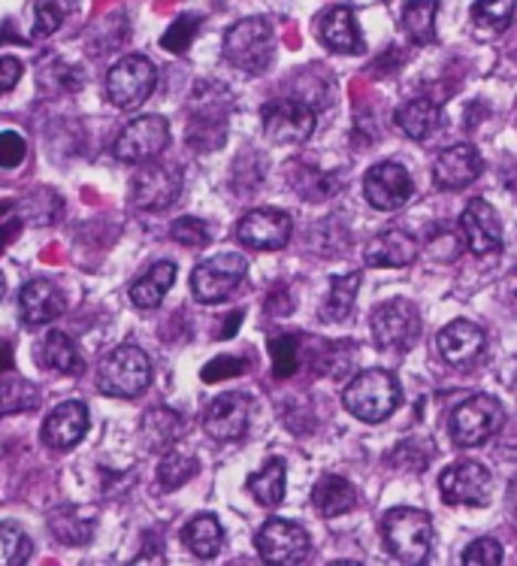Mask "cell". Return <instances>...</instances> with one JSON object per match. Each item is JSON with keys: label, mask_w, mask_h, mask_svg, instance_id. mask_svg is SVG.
Masks as SVG:
<instances>
[{"label": "cell", "mask_w": 517, "mask_h": 566, "mask_svg": "<svg viewBox=\"0 0 517 566\" xmlns=\"http://www.w3.org/2000/svg\"><path fill=\"white\" fill-rule=\"evenodd\" d=\"M345 409L367 424H379L391 418L402 403L400 381L391 370H363L345 385Z\"/></svg>", "instance_id": "6da1fadb"}, {"label": "cell", "mask_w": 517, "mask_h": 566, "mask_svg": "<svg viewBox=\"0 0 517 566\" xmlns=\"http://www.w3.org/2000/svg\"><path fill=\"white\" fill-rule=\"evenodd\" d=\"M381 539L400 564H421L433 548V521L424 509H391L381 521Z\"/></svg>", "instance_id": "7a4b0ae2"}, {"label": "cell", "mask_w": 517, "mask_h": 566, "mask_svg": "<svg viewBox=\"0 0 517 566\" xmlns=\"http://www.w3.org/2000/svg\"><path fill=\"white\" fill-rule=\"evenodd\" d=\"M151 385V360L139 346H115L97 364V388L106 397L134 400Z\"/></svg>", "instance_id": "3957f363"}, {"label": "cell", "mask_w": 517, "mask_h": 566, "mask_svg": "<svg viewBox=\"0 0 517 566\" xmlns=\"http://www.w3.org/2000/svg\"><path fill=\"white\" fill-rule=\"evenodd\" d=\"M276 55V31L273 24L252 15L242 19L224 34V59L242 73H264Z\"/></svg>", "instance_id": "277c9868"}, {"label": "cell", "mask_w": 517, "mask_h": 566, "mask_svg": "<svg viewBox=\"0 0 517 566\" xmlns=\"http://www.w3.org/2000/svg\"><path fill=\"white\" fill-rule=\"evenodd\" d=\"M506 424V409L490 394H475L454 409L451 416V440L460 449H478L499 433Z\"/></svg>", "instance_id": "5b68a950"}, {"label": "cell", "mask_w": 517, "mask_h": 566, "mask_svg": "<svg viewBox=\"0 0 517 566\" xmlns=\"http://www.w3.org/2000/svg\"><path fill=\"white\" fill-rule=\"evenodd\" d=\"M158 85V70L146 55H125L106 73V97L115 109H137Z\"/></svg>", "instance_id": "8992f818"}, {"label": "cell", "mask_w": 517, "mask_h": 566, "mask_svg": "<svg viewBox=\"0 0 517 566\" xmlns=\"http://www.w3.org/2000/svg\"><path fill=\"white\" fill-rule=\"evenodd\" d=\"M376 346L384 352H409L421 339V313L412 301H388L376 306L369 322Z\"/></svg>", "instance_id": "52a82bcc"}, {"label": "cell", "mask_w": 517, "mask_h": 566, "mask_svg": "<svg viewBox=\"0 0 517 566\" xmlns=\"http://www.w3.org/2000/svg\"><path fill=\"white\" fill-rule=\"evenodd\" d=\"M245 273H249V261L240 252H221L194 266L191 291L200 303H221L240 289Z\"/></svg>", "instance_id": "ba28073f"}, {"label": "cell", "mask_w": 517, "mask_h": 566, "mask_svg": "<svg viewBox=\"0 0 517 566\" xmlns=\"http://www.w3.org/2000/svg\"><path fill=\"white\" fill-rule=\"evenodd\" d=\"M170 146V125L163 116H139L115 137L113 155L125 164L155 161Z\"/></svg>", "instance_id": "9c48e42d"}, {"label": "cell", "mask_w": 517, "mask_h": 566, "mask_svg": "<svg viewBox=\"0 0 517 566\" xmlns=\"http://www.w3.org/2000/svg\"><path fill=\"white\" fill-rule=\"evenodd\" d=\"M182 195V174L172 164H139L137 176L130 179V200L146 212H163Z\"/></svg>", "instance_id": "30bf717a"}, {"label": "cell", "mask_w": 517, "mask_h": 566, "mask_svg": "<svg viewBox=\"0 0 517 566\" xmlns=\"http://www.w3.org/2000/svg\"><path fill=\"white\" fill-rule=\"evenodd\" d=\"M439 488L449 506H487L494 494V475L478 461H457L442 473Z\"/></svg>", "instance_id": "8fae6325"}, {"label": "cell", "mask_w": 517, "mask_h": 566, "mask_svg": "<svg viewBox=\"0 0 517 566\" xmlns=\"http://www.w3.org/2000/svg\"><path fill=\"white\" fill-rule=\"evenodd\" d=\"M257 555L264 557L266 564H303L312 552L309 533L299 527L297 521L287 518H270L257 531Z\"/></svg>", "instance_id": "7c38bea8"}, {"label": "cell", "mask_w": 517, "mask_h": 566, "mask_svg": "<svg viewBox=\"0 0 517 566\" xmlns=\"http://www.w3.org/2000/svg\"><path fill=\"white\" fill-rule=\"evenodd\" d=\"M291 233H294V221L282 209H252L236 224V240L245 249H257V252L285 249L291 243Z\"/></svg>", "instance_id": "4fadbf2b"}, {"label": "cell", "mask_w": 517, "mask_h": 566, "mask_svg": "<svg viewBox=\"0 0 517 566\" xmlns=\"http://www.w3.org/2000/svg\"><path fill=\"white\" fill-rule=\"evenodd\" d=\"M315 130V109L303 101H273L264 106V137L276 146H299Z\"/></svg>", "instance_id": "5bb4252c"}, {"label": "cell", "mask_w": 517, "mask_h": 566, "mask_svg": "<svg viewBox=\"0 0 517 566\" xmlns=\"http://www.w3.org/2000/svg\"><path fill=\"white\" fill-rule=\"evenodd\" d=\"M363 195H367L369 207L381 209V212H393V209L405 207L414 195V182L409 170L397 161H381L363 179Z\"/></svg>", "instance_id": "9a60e30c"}, {"label": "cell", "mask_w": 517, "mask_h": 566, "mask_svg": "<svg viewBox=\"0 0 517 566\" xmlns=\"http://www.w3.org/2000/svg\"><path fill=\"white\" fill-rule=\"evenodd\" d=\"M249 421H252V400L240 391L221 394L203 412V430L219 442L242 440L249 433Z\"/></svg>", "instance_id": "2e32d148"}, {"label": "cell", "mask_w": 517, "mask_h": 566, "mask_svg": "<svg viewBox=\"0 0 517 566\" xmlns=\"http://www.w3.org/2000/svg\"><path fill=\"white\" fill-rule=\"evenodd\" d=\"M460 233H463V240L469 245V252L478 254V258L503 249V221H499V212L487 200H482V197L469 200V207L463 209Z\"/></svg>", "instance_id": "e0dca14e"}, {"label": "cell", "mask_w": 517, "mask_h": 566, "mask_svg": "<svg viewBox=\"0 0 517 566\" xmlns=\"http://www.w3.org/2000/svg\"><path fill=\"white\" fill-rule=\"evenodd\" d=\"M88 424H92V418H88V406L80 403V400H64V403H57L52 412L43 421V430H40V437L46 442L49 449L55 451H67L73 446H80L82 437L88 433Z\"/></svg>", "instance_id": "ac0fdd59"}, {"label": "cell", "mask_w": 517, "mask_h": 566, "mask_svg": "<svg viewBox=\"0 0 517 566\" xmlns=\"http://www.w3.org/2000/svg\"><path fill=\"white\" fill-rule=\"evenodd\" d=\"M482 155L469 143H457L449 146L445 151H439L433 161V179L439 188L445 191H460V188L472 186L482 176Z\"/></svg>", "instance_id": "d6986e66"}, {"label": "cell", "mask_w": 517, "mask_h": 566, "mask_svg": "<svg viewBox=\"0 0 517 566\" xmlns=\"http://www.w3.org/2000/svg\"><path fill=\"white\" fill-rule=\"evenodd\" d=\"M436 346L442 360L449 364V367H469L478 360V355L484 352V331L478 324L466 322V318H457V322H451L449 327H442L436 336Z\"/></svg>", "instance_id": "ffe728a7"}, {"label": "cell", "mask_w": 517, "mask_h": 566, "mask_svg": "<svg viewBox=\"0 0 517 566\" xmlns=\"http://www.w3.org/2000/svg\"><path fill=\"white\" fill-rule=\"evenodd\" d=\"M64 310H67V297L49 279L28 282L22 294H19V313H22V322L28 327H40V324L55 322V318L64 315Z\"/></svg>", "instance_id": "44dd1931"}, {"label": "cell", "mask_w": 517, "mask_h": 566, "mask_svg": "<svg viewBox=\"0 0 517 566\" xmlns=\"http://www.w3.org/2000/svg\"><path fill=\"white\" fill-rule=\"evenodd\" d=\"M421 245L409 231L391 228V231L372 237L363 252V261L369 266H412L418 261Z\"/></svg>", "instance_id": "7402d4cb"}, {"label": "cell", "mask_w": 517, "mask_h": 566, "mask_svg": "<svg viewBox=\"0 0 517 566\" xmlns=\"http://www.w3.org/2000/svg\"><path fill=\"white\" fill-rule=\"evenodd\" d=\"M318 36L330 52H363V36L351 7H334L324 12Z\"/></svg>", "instance_id": "603a6c76"}, {"label": "cell", "mask_w": 517, "mask_h": 566, "mask_svg": "<svg viewBox=\"0 0 517 566\" xmlns=\"http://www.w3.org/2000/svg\"><path fill=\"white\" fill-rule=\"evenodd\" d=\"M172 282H176V264L172 261H158L155 266H149V273H143L130 285V303L143 313H151V310L161 306L167 291L172 289Z\"/></svg>", "instance_id": "cb8c5ba5"}, {"label": "cell", "mask_w": 517, "mask_h": 566, "mask_svg": "<svg viewBox=\"0 0 517 566\" xmlns=\"http://www.w3.org/2000/svg\"><path fill=\"white\" fill-rule=\"evenodd\" d=\"M49 531L61 545H85L97 531V515L82 506H61L49 515Z\"/></svg>", "instance_id": "d4e9b609"}, {"label": "cell", "mask_w": 517, "mask_h": 566, "mask_svg": "<svg viewBox=\"0 0 517 566\" xmlns=\"http://www.w3.org/2000/svg\"><path fill=\"white\" fill-rule=\"evenodd\" d=\"M36 360L49 367V370L64 373V376H76L82 373V355L76 343L70 339L64 331H49L40 343H36Z\"/></svg>", "instance_id": "484cf974"}, {"label": "cell", "mask_w": 517, "mask_h": 566, "mask_svg": "<svg viewBox=\"0 0 517 566\" xmlns=\"http://www.w3.org/2000/svg\"><path fill=\"white\" fill-rule=\"evenodd\" d=\"M393 118H397V125L409 139H426L436 134L439 122H442V109L430 97H414L409 104H402Z\"/></svg>", "instance_id": "4316f807"}, {"label": "cell", "mask_w": 517, "mask_h": 566, "mask_svg": "<svg viewBox=\"0 0 517 566\" xmlns=\"http://www.w3.org/2000/svg\"><path fill=\"white\" fill-rule=\"evenodd\" d=\"M312 503H315V509L321 512L324 518H339V515L357 506V491L351 482H345L339 475H324V479L315 482Z\"/></svg>", "instance_id": "83f0119b"}, {"label": "cell", "mask_w": 517, "mask_h": 566, "mask_svg": "<svg viewBox=\"0 0 517 566\" xmlns=\"http://www.w3.org/2000/svg\"><path fill=\"white\" fill-rule=\"evenodd\" d=\"M285 461L282 458H270L257 473L249 475V494H252L257 506L276 509L285 500Z\"/></svg>", "instance_id": "f1b7e54d"}, {"label": "cell", "mask_w": 517, "mask_h": 566, "mask_svg": "<svg viewBox=\"0 0 517 566\" xmlns=\"http://www.w3.org/2000/svg\"><path fill=\"white\" fill-rule=\"evenodd\" d=\"M182 539L188 545V552L200 560H212L219 555L221 545H224V531L215 515H197L184 524Z\"/></svg>", "instance_id": "f546056e"}, {"label": "cell", "mask_w": 517, "mask_h": 566, "mask_svg": "<svg viewBox=\"0 0 517 566\" xmlns=\"http://www.w3.org/2000/svg\"><path fill=\"white\" fill-rule=\"evenodd\" d=\"M184 421L179 412L172 409H151L149 416L143 418V440L151 451H170L176 442L182 440Z\"/></svg>", "instance_id": "4dcf8cb0"}, {"label": "cell", "mask_w": 517, "mask_h": 566, "mask_svg": "<svg viewBox=\"0 0 517 566\" xmlns=\"http://www.w3.org/2000/svg\"><path fill=\"white\" fill-rule=\"evenodd\" d=\"M436 12H439V0H405L402 7V31L405 36L418 43V46H426L436 40Z\"/></svg>", "instance_id": "1f68e13d"}, {"label": "cell", "mask_w": 517, "mask_h": 566, "mask_svg": "<svg viewBox=\"0 0 517 566\" xmlns=\"http://www.w3.org/2000/svg\"><path fill=\"white\" fill-rule=\"evenodd\" d=\"M357 289H360V273H348V276H334L330 279V289L321 303V318L324 322H345L351 310H355Z\"/></svg>", "instance_id": "d6a6232c"}, {"label": "cell", "mask_w": 517, "mask_h": 566, "mask_svg": "<svg viewBox=\"0 0 517 566\" xmlns=\"http://www.w3.org/2000/svg\"><path fill=\"white\" fill-rule=\"evenodd\" d=\"M40 403H43V397H40V388L34 381L22 379V376L0 381V418L34 412V409H40Z\"/></svg>", "instance_id": "836d02e7"}, {"label": "cell", "mask_w": 517, "mask_h": 566, "mask_svg": "<svg viewBox=\"0 0 517 566\" xmlns=\"http://www.w3.org/2000/svg\"><path fill=\"white\" fill-rule=\"evenodd\" d=\"M200 470V463L191 454H182V451H163L161 467H158V482H161L163 491H176V488L188 485L191 479Z\"/></svg>", "instance_id": "e575fe53"}, {"label": "cell", "mask_w": 517, "mask_h": 566, "mask_svg": "<svg viewBox=\"0 0 517 566\" xmlns=\"http://www.w3.org/2000/svg\"><path fill=\"white\" fill-rule=\"evenodd\" d=\"M517 0H475L472 7V22L482 31H490V34H499L506 31L511 19H515Z\"/></svg>", "instance_id": "d590c367"}, {"label": "cell", "mask_w": 517, "mask_h": 566, "mask_svg": "<svg viewBox=\"0 0 517 566\" xmlns=\"http://www.w3.org/2000/svg\"><path fill=\"white\" fill-rule=\"evenodd\" d=\"M31 555H34V545L28 539V533L10 521H0V566L28 564Z\"/></svg>", "instance_id": "8d00e7d4"}, {"label": "cell", "mask_w": 517, "mask_h": 566, "mask_svg": "<svg viewBox=\"0 0 517 566\" xmlns=\"http://www.w3.org/2000/svg\"><path fill=\"white\" fill-rule=\"evenodd\" d=\"M270 355H273V373L278 379H287L299 370V336H276L270 343Z\"/></svg>", "instance_id": "74e56055"}, {"label": "cell", "mask_w": 517, "mask_h": 566, "mask_svg": "<svg viewBox=\"0 0 517 566\" xmlns=\"http://www.w3.org/2000/svg\"><path fill=\"white\" fill-rule=\"evenodd\" d=\"M197 28H200V19H197V15H179V19L170 24V31L161 36V46L167 49V52H172V55H182V52H188V46L194 43Z\"/></svg>", "instance_id": "f35d334b"}, {"label": "cell", "mask_w": 517, "mask_h": 566, "mask_svg": "<svg viewBox=\"0 0 517 566\" xmlns=\"http://www.w3.org/2000/svg\"><path fill=\"white\" fill-rule=\"evenodd\" d=\"M170 237L176 240V243L188 245V249H203V245H209L207 221L191 219V216H184V219L172 221Z\"/></svg>", "instance_id": "ab89813d"}, {"label": "cell", "mask_w": 517, "mask_h": 566, "mask_svg": "<svg viewBox=\"0 0 517 566\" xmlns=\"http://www.w3.org/2000/svg\"><path fill=\"white\" fill-rule=\"evenodd\" d=\"M24 158H28V139L19 130H3L0 134V167L15 170V167H22Z\"/></svg>", "instance_id": "60d3db41"}, {"label": "cell", "mask_w": 517, "mask_h": 566, "mask_svg": "<svg viewBox=\"0 0 517 566\" xmlns=\"http://www.w3.org/2000/svg\"><path fill=\"white\" fill-rule=\"evenodd\" d=\"M64 19H67V10H64V3H57V0H43V3H36L34 34L36 36L55 34L57 28L64 24Z\"/></svg>", "instance_id": "b9f144b4"}, {"label": "cell", "mask_w": 517, "mask_h": 566, "mask_svg": "<svg viewBox=\"0 0 517 566\" xmlns=\"http://www.w3.org/2000/svg\"><path fill=\"white\" fill-rule=\"evenodd\" d=\"M503 545L496 539H475V543L463 552V564H503Z\"/></svg>", "instance_id": "7bdbcfd3"}, {"label": "cell", "mask_w": 517, "mask_h": 566, "mask_svg": "<svg viewBox=\"0 0 517 566\" xmlns=\"http://www.w3.org/2000/svg\"><path fill=\"white\" fill-rule=\"evenodd\" d=\"M245 367H249V360L245 358H215V360H209L200 376H203V381L233 379V376H242Z\"/></svg>", "instance_id": "ee69618b"}, {"label": "cell", "mask_w": 517, "mask_h": 566, "mask_svg": "<svg viewBox=\"0 0 517 566\" xmlns=\"http://www.w3.org/2000/svg\"><path fill=\"white\" fill-rule=\"evenodd\" d=\"M303 174H306V179H303V182H299V179H291V186L297 188L306 200L318 203V200L327 195V179H324V174H318V170H306V167H303Z\"/></svg>", "instance_id": "f6af8a7d"}, {"label": "cell", "mask_w": 517, "mask_h": 566, "mask_svg": "<svg viewBox=\"0 0 517 566\" xmlns=\"http://www.w3.org/2000/svg\"><path fill=\"white\" fill-rule=\"evenodd\" d=\"M22 61L12 59V55H3V59H0V94L12 92V88L19 85V80H22Z\"/></svg>", "instance_id": "bcb514c9"}, {"label": "cell", "mask_w": 517, "mask_h": 566, "mask_svg": "<svg viewBox=\"0 0 517 566\" xmlns=\"http://www.w3.org/2000/svg\"><path fill=\"white\" fill-rule=\"evenodd\" d=\"M506 497H508V506H511L517 512V475H515V479H511V482H508V494H506Z\"/></svg>", "instance_id": "7dc6e473"}, {"label": "cell", "mask_w": 517, "mask_h": 566, "mask_svg": "<svg viewBox=\"0 0 517 566\" xmlns=\"http://www.w3.org/2000/svg\"><path fill=\"white\" fill-rule=\"evenodd\" d=\"M3 291H7V279H3V273H0V297H3Z\"/></svg>", "instance_id": "c3c4849f"}]
</instances>
